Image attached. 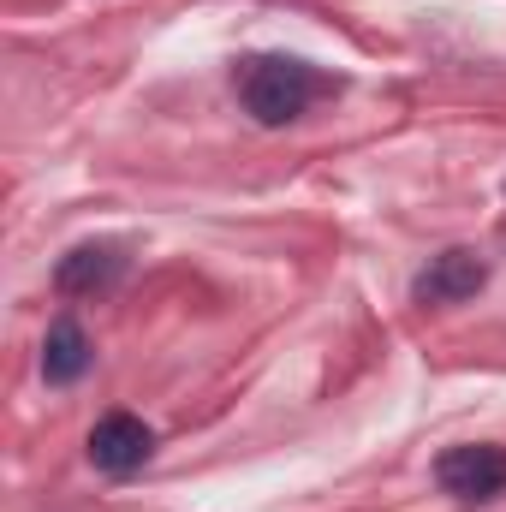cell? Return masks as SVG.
<instances>
[{
    "label": "cell",
    "mask_w": 506,
    "mask_h": 512,
    "mask_svg": "<svg viewBox=\"0 0 506 512\" xmlns=\"http://www.w3.org/2000/svg\"><path fill=\"white\" fill-rule=\"evenodd\" d=\"M233 90L256 126H292L334 90V78L292 54H245L233 66Z\"/></svg>",
    "instance_id": "6da1fadb"
},
{
    "label": "cell",
    "mask_w": 506,
    "mask_h": 512,
    "mask_svg": "<svg viewBox=\"0 0 506 512\" xmlns=\"http://www.w3.org/2000/svg\"><path fill=\"white\" fill-rule=\"evenodd\" d=\"M435 483L453 501H501L506 495V447H489V441L447 447L435 459Z\"/></svg>",
    "instance_id": "7a4b0ae2"
},
{
    "label": "cell",
    "mask_w": 506,
    "mask_h": 512,
    "mask_svg": "<svg viewBox=\"0 0 506 512\" xmlns=\"http://www.w3.org/2000/svg\"><path fill=\"white\" fill-rule=\"evenodd\" d=\"M84 447H90V465L102 477H131V471H143L155 459V429L143 417H131V411H108V417H96Z\"/></svg>",
    "instance_id": "3957f363"
},
{
    "label": "cell",
    "mask_w": 506,
    "mask_h": 512,
    "mask_svg": "<svg viewBox=\"0 0 506 512\" xmlns=\"http://www.w3.org/2000/svg\"><path fill=\"white\" fill-rule=\"evenodd\" d=\"M483 280H489V262L477 251H465V245H453L411 280V292H417V304H465V298L483 292Z\"/></svg>",
    "instance_id": "277c9868"
},
{
    "label": "cell",
    "mask_w": 506,
    "mask_h": 512,
    "mask_svg": "<svg viewBox=\"0 0 506 512\" xmlns=\"http://www.w3.org/2000/svg\"><path fill=\"white\" fill-rule=\"evenodd\" d=\"M90 364H96L90 334H84L72 316H60V322L48 328V340H42V382L48 387H72V382H84Z\"/></svg>",
    "instance_id": "5b68a950"
},
{
    "label": "cell",
    "mask_w": 506,
    "mask_h": 512,
    "mask_svg": "<svg viewBox=\"0 0 506 512\" xmlns=\"http://www.w3.org/2000/svg\"><path fill=\"white\" fill-rule=\"evenodd\" d=\"M120 274H126V251L102 239V245H78V251L60 256L54 286H60V292H108Z\"/></svg>",
    "instance_id": "8992f818"
}]
</instances>
